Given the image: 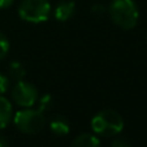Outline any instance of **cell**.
<instances>
[{
	"instance_id": "30bf717a",
	"label": "cell",
	"mask_w": 147,
	"mask_h": 147,
	"mask_svg": "<svg viewBox=\"0 0 147 147\" xmlns=\"http://www.w3.org/2000/svg\"><path fill=\"white\" fill-rule=\"evenodd\" d=\"M8 74H9V77L13 78V80L21 81V80H24V77H25L26 69L20 61H12L8 67Z\"/></svg>"
},
{
	"instance_id": "7a4b0ae2",
	"label": "cell",
	"mask_w": 147,
	"mask_h": 147,
	"mask_svg": "<svg viewBox=\"0 0 147 147\" xmlns=\"http://www.w3.org/2000/svg\"><path fill=\"white\" fill-rule=\"evenodd\" d=\"M91 129L95 136L116 137L124 129V120L113 109H103L91 119Z\"/></svg>"
},
{
	"instance_id": "e0dca14e",
	"label": "cell",
	"mask_w": 147,
	"mask_h": 147,
	"mask_svg": "<svg viewBox=\"0 0 147 147\" xmlns=\"http://www.w3.org/2000/svg\"><path fill=\"white\" fill-rule=\"evenodd\" d=\"M0 147H9L8 141H7L5 137H3V136H0Z\"/></svg>"
},
{
	"instance_id": "277c9868",
	"label": "cell",
	"mask_w": 147,
	"mask_h": 147,
	"mask_svg": "<svg viewBox=\"0 0 147 147\" xmlns=\"http://www.w3.org/2000/svg\"><path fill=\"white\" fill-rule=\"evenodd\" d=\"M52 7L48 0H22L18 7L21 20L30 24L46 22L51 16Z\"/></svg>"
},
{
	"instance_id": "ba28073f",
	"label": "cell",
	"mask_w": 147,
	"mask_h": 147,
	"mask_svg": "<svg viewBox=\"0 0 147 147\" xmlns=\"http://www.w3.org/2000/svg\"><path fill=\"white\" fill-rule=\"evenodd\" d=\"M50 130L52 131L55 136L63 137L69 134L70 131V125L68 120L64 116H55L50 121Z\"/></svg>"
},
{
	"instance_id": "9c48e42d",
	"label": "cell",
	"mask_w": 147,
	"mask_h": 147,
	"mask_svg": "<svg viewBox=\"0 0 147 147\" xmlns=\"http://www.w3.org/2000/svg\"><path fill=\"white\" fill-rule=\"evenodd\" d=\"M70 147H100V141L95 134L83 133L73 139Z\"/></svg>"
},
{
	"instance_id": "8992f818",
	"label": "cell",
	"mask_w": 147,
	"mask_h": 147,
	"mask_svg": "<svg viewBox=\"0 0 147 147\" xmlns=\"http://www.w3.org/2000/svg\"><path fill=\"white\" fill-rule=\"evenodd\" d=\"M76 11V4L72 0H61L60 3L56 4L53 14H55V18L60 22H65L68 20H70Z\"/></svg>"
},
{
	"instance_id": "7c38bea8",
	"label": "cell",
	"mask_w": 147,
	"mask_h": 147,
	"mask_svg": "<svg viewBox=\"0 0 147 147\" xmlns=\"http://www.w3.org/2000/svg\"><path fill=\"white\" fill-rule=\"evenodd\" d=\"M9 48H11V45H9L8 38L0 31V60H3L8 55Z\"/></svg>"
},
{
	"instance_id": "5b68a950",
	"label": "cell",
	"mask_w": 147,
	"mask_h": 147,
	"mask_svg": "<svg viewBox=\"0 0 147 147\" xmlns=\"http://www.w3.org/2000/svg\"><path fill=\"white\" fill-rule=\"evenodd\" d=\"M38 98V89L33 83L26 82L24 80L17 81V83L12 89V99L21 108H30V107L35 106Z\"/></svg>"
},
{
	"instance_id": "3957f363",
	"label": "cell",
	"mask_w": 147,
	"mask_h": 147,
	"mask_svg": "<svg viewBox=\"0 0 147 147\" xmlns=\"http://www.w3.org/2000/svg\"><path fill=\"white\" fill-rule=\"evenodd\" d=\"M13 124L20 131L25 134H36L45 128V113L38 108H22L13 116Z\"/></svg>"
},
{
	"instance_id": "5bb4252c",
	"label": "cell",
	"mask_w": 147,
	"mask_h": 147,
	"mask_svg": "<svg viewBox=\"0 0 147 147\" xmlns=\"http://www.w3.org/2000/svg\"><path fill=\"white\" fill-rule=\"evenodd\" d=\"M111 147H130L129 142L125 138H121V137H116V138L112 141Z\"/></svg>"
},
{
	"instance_id": "6da1fadb",
	"label": "cell",
	"mask_w": 147,
	"mask_h": 147,
	"mask_svg": "<svg viewBox=\"0 0 147 147\" xmlns=\"http://www.w3.org/2000/svg\"><path fill=\"white\" fill-rule=\"evenodd\" d=\"M108 13L112 22L124 30L136 28L139 18L138 7L134 0H112Z\"/></svg>"
},
{
	"instance_id": "8fae6325",
	"label": "cell",
	"mask_w": 147,
	"mask_h": 147,
	"mask_svg": "<svg viewBox=\"0 0 147 147\" xmlns=\"http://www.w3.org/2000/svg\"><path fill=\"white\" fill-rule=\"evenodd\" d=\"M36 103H38V109L45 113L47 109L51 108V104H52V96H51L50 94L40 95V96L38 98V100H36Z\"/></svg>"
},
{
	"instance_id": "9a60e30c",
	"label": "cell",
	"mask_w": 147,
	"mask_h": 147,
	"mask_svg": "<svg viewBox=\"0 0 147 147\" xmlns=\"http://www.w3.org/2000/svg\"><path fill=\"white\" fill-rule=\"evenodd\" d=\"M107 11V8L103 4H95L91 7V12L94 14H104V12Z\"/></svg>"
},
{
	"instance_id": "2e32d148",
	"label": "cell",
	"mask_w": 147,
	"mask_h": 147,
	"mask_svg": "<svg viewBox=\"0 0 147 147\" xmlns=\"http://www.w3.org/2000/svg\"><path fill=\"white\" fill-rule=\"evenodd\" d=\"M13 4V0H0V9H7Z\"/></svg>"
},
{
	"instance_id": "4fadbf2b",
	"label": "cell",
	"mask_w": 147,
	"mask_h": 147,
	"mask_svg": "<svg viewBox=\"0 0 147 147\" xmlns=\"http://www.w3.org/2000/svg\"><path fill=\"white\" fill-rule=\"evenodd\" d=\"M9 83H11L9 78L7 77L5 74H1V73H0V95H4L9 90V86H11Z\"/></svg>"
},
{
	"instance_id": "52a82bcc",
	"label": "cell",
	"mask_w": 147,
	"mask_h": 147,
	"mask_svg": "<svg viewBox=\"0 0 147 147\" xmlns=\"http://www.w3.org/2000/svg\"><path fill=\"white\" fill-rule=\"evenodd\" d=\"M13 119L12 103L5 96L0 95V129H5Z\"/></svg>"
}]
</instances>
